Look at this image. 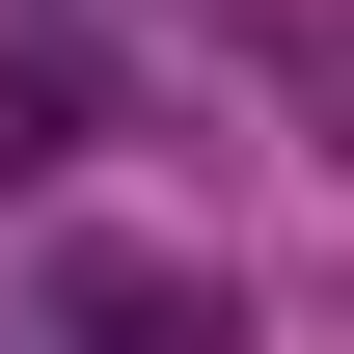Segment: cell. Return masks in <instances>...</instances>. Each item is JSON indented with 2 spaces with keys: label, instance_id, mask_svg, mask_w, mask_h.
Segmentation results:
<instances>
[{
  "label": "cell",
  "instance_id": "1",
  "mask_svg": "<svg viewBox=\"0 0 354 354\" xmlns=\"http://www.w3.org/2000/svg\"><path fill=\"white\" fill-rule=\"evenodd\" d=\"M28 327H55V354H245V272H218V245H55Z\"/></svg>",
  "mask_w": 354,
  "mask_h": 354
},
{
  "label": "cell",
  "instance_id": "2",
  "mask_svg": "<svg viewBox=\"0 0 354 354\" xmlns=\"http://www.w3.org/2000/svg\"><path fill=\"white\" fill-rule=\"evenodd\" d=\"M82 164V82H55V55H0V191H55Z\"/></svg>",
  "mask_w": 354,
  "mask_h": 354
}]
</instances>
